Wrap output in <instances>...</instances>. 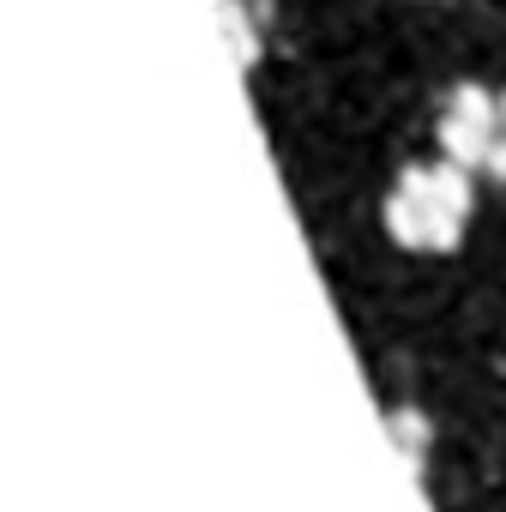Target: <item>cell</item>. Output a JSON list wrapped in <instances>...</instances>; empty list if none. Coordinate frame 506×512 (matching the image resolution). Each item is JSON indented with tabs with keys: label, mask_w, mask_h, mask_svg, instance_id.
<instances>
[{
	"label": "cell",
	"mask_w": 506,
	"mask_h": 512,
	"mask_svg": "<svg viewBox=\"0 0 506 512\" xmlns=\"http://www.w3.org/2000/svg\"><path fill=\"white\" fill-rule=\"evenodd\" d=\"M470 217H476V175L452 157L410 163L380 199V223L404 253H452L470 235Z\"/></svg>",
	"instance_id": "obj_1"
},
{
	"label": "cell",
	"mask_w": 506,
	"mask_h": 512,
	"mask_svg": "<svg viewBox=\"0 0 506 512\" xmlns=\"http://www.w3.org/2000/svg\"><path fill=\"white\" fill-rule=\"evenodd\" d=\"M440 157L464 163L476 181H506V85H452L440 115H434Z\"/></svg>",
	"instance_id": "obj_2"
},
{
	"label": "cell",
	"mask_w": 506,
	"mask_h": 512,
	"mask_svg": "<svg viewBox=\"0 0 506 512\" xmlns=\"http://www.w3.org/2000/svg\"><path fill=\"white\" fill-rule=\"evenodd\" d=\"M386 428H392V440H398L404 464L422 476V470H428V440H434V428H428L416 410H392V416H386Z\"/></svg>",
	"instance_id": "obj_3"
},
{
	"label": "cell",
	"mask_w": 506,
	"mask_h": 512,
	"mask_svg": "<svg viewBox=\"0 0 506 512\" xmlns=\"http://www.w3.org/2000/svg\"><path fill=\"white\" fill-rule=\"evenodd\" d=\"M223 25H229V43H235V61L241 67L260 61V25H253L247 0H223Z\"/></svg>",
	"instance_id": "obj_4"
}]
</instances>
